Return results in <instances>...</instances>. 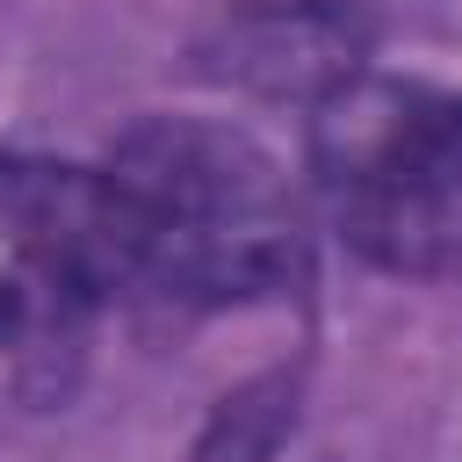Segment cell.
Listing matches in <instances>:
<instances>
[{
    "label": "cell",
    "mask_w": 462,
    "mask_h": 462,
    "mask_svg": "<svg viewBox=\"0 0 462 462\" xmlns=\"http://www.w3.org/2000/svg\"><path fill=\"white\" fill-rule=\"evenodd\" d=\"M108 282L180 303H267L310 274L303 202L282 166L217 123H137L94 173Z\"/></svg>",
    "instance_id": "1"
},
{
    "label": "cell",
    "mask_w": 462,
    "mask_h": 462,
    "mask_svg": "<svg viewBox=\"0 0 462 462\" xmlns=\"http://www.w3.org/2000/svg\"><path fill=\"white\" fill-rule=\"evenodd\" d=\"M310 166L361 260L462 282V94L354 72L318 101Z\"/></svg>",
    "instance_id": "2"
},
{
    "label": "cell",
    "mask_w": 462,
    "mask_h": 462,
    "mask_svg": "<svg viewBox=\"0 0 462 462\" xmlns=\"http://www.w3.org/2000/svg\"><path fill=\"white\" fill-rule=\"evenodd\" d=\"M108 282L94 173L0 152V346L65 332Z\"/></svg>",
    "instance_id": "3"
},
{
    "label": "cell",
    "mask_w": 462,
    "mask_h": 462,
    "mask_svg": "<svg viewBox=\"0 0 462 462\" xmlns=\"http://www.w3.org/2000/svg\"><path fill=\"white\" fill-rule=\"evenodd\" d=\"M368 29L339 0H274V7H238L224 14V36L209 43V72L260 87V94H332L361 72Z\"/></svg>",
    "instance_id": "4"
}]
</instances>
